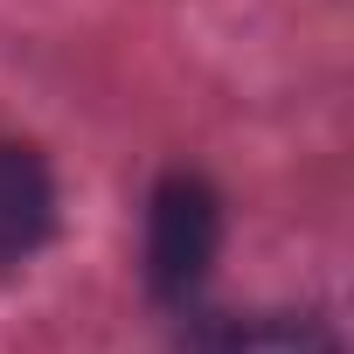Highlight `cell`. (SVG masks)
Masks as SVG:
<instances>
[{
	"mask_svg": "<svg viewBox=\"0 0 354 354\" xmlns=\"http://www.w3.org/2000/svg\"><path fill=\"white\" fill-rule=\"evenodd\" d=\"M49 223H56L49 167L28 146H0V271H15L21 257H35L49 243Z\"/></svg>",
	"mask_w": 354,
	"mask_h": 354,
	"instance_id": "cell-2",
	"label": "cell"
},
{
	"mask_svg": "<svg viewBox=\"0 0 354 354\" xmlns=\"http://www.w3.org/2000/svg\"><path fill=\"white\" fill-rule=\"evenodd\" d=\"M223 243V209L209 195V181L195 174H167L153 188V216H146V278L160 299H188Z\"/></svg>",
	"mask_w": 354,
	"mask_h": 354,
	"instance_id": "cell-1",
	"label": "cell"
},
{
	"mask_svg": "<svg viewBox=\"0 0 354 354\" xmlns=\"http://www.w3.org/2000/svg\"><path fill=\"white\" fill-rule=\"evenodd\" d=\"M209 354H340L333 333L306 313H257V319H236L209 340Z\"/></svg>",
	"mask_w": 354,
	"mask_h": 354,
	"instance_id": "cell-3",
	"label": "cell"
}]
</instances>
